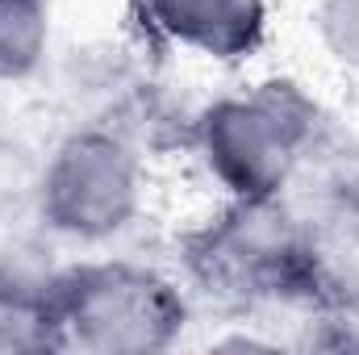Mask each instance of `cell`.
<instances>
[{
	"mask_svg": "<svg viewBox=\"0 0 359 355\" xmlns=\"http://www.w3.org/2000/svg\"><path fill=\"white\" fill-rule=\"evenodd\" d=\"M226 126H217V151L230 176L247 188H264L280 168H284V151H288V134L276 121V113L264 109H230L222 117Z\"/></svg>",
	"mask_w": 359,
	"mask_h": 355,
	"instance_id": "obj_1",
	"label": "cell"
},
{
	"mask_svg": "<svg viewBox=\"0 0 359 355\" xmlns=\"http://www.w3.org/2000/svg\"><path fill=\"white\" fill-rule=\"evenodd\" d=\"M159 17L180 38L205 51H243L259 29V0H155Z\"/></svg>",
	"mask_w": 359,
	"mask_h": 355,
	"instance_id": "obj_2",
	"label": "cell"
},
{
	"mask_svg": "<svg viewBox=\"0 0 359 355\" xmlns=\"http://www.w3.org/2000/svg\"><path fill=\"white\" fill-rule=\"evenodd\" d=\"M38 42V8L34 0H0V72H17L29 63Z\"/></svg>",
	"mask_w": 359,
	"mask_h": 355,
	"instance_id": "obj_3",
	"label": "cell"
}]
</instances>
